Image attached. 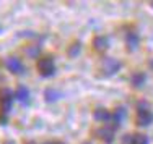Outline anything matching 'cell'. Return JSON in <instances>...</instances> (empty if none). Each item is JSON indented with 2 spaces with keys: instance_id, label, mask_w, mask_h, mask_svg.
<instances>
[{
  "instance_id": "1",
  "label": "cell",
  "mask_w": 153,
  "mask_h": 144,
  "mask_svg": "<svg viewBox=\"0 0 153 144\" xmlns=\"http://www.w3.org/2000/svg\"><path fill=\"white\" fill-rule=\"evenodd\" d=\"M38 70L42 76H52L56 73V65H54V60L51 57H42L38 62Z\"/></svg>"
},
{
  "instance_id": "2",
  "label": "cell",
  "mask_w": 153,
  "mask_h": 144,
  "mask_svg": "<svg viewBox=\"0 0 153 144\" xmlns=\"http://www.w3.org/2000/svg\"><path fill=\"white\" fill-rule=\"evenodd\" d=\"M101 70H103L104 75L111 76V75L117 73V71L121 70V62L116 60V58H111V57H106V58H103V62H101Z\"/></svg>"
},
{
  "instance_id": "3",
  "label": "cell",
  "mask_w": 153,
  "mask_h": 144,
  "mask_svg": "<svg viewBox=\"0 0 153 144\" xmlns=\"http://www.w3.org/2000/svg\"><path fill=\"white\" fill-rule=\"evenodd\" d=\"M13 96H15V94H13L10 89H3V91L0 92V109H2L3 113L10 112V109H12Z\"/></svg>"
},
{
  "instance_id": "4",
  "label": "cell",
  "mask_w": 153,
  "mask_h": 144,
  "mask_svg": "<svg viewBox=\"0 0 153 144\" xmlns=\"http://www.w3.org/2000/svg\"><path fill=\"white\" fill-rule=\"evenodd\" d=\"M153 123V113L150 110H138L137 112V125L138 126H150Z\"/></svg>"
},
{
  "instance_id": "5",
  "label": "cell",
  "mask_w": 153,
  "mask_h": 144,
  "mask_svg": "<svg viewBox=\"0 0 153 144\" xmlns=\"http://www.w3.org/2000/svg\"><path fill=\"white\" fill-rule=\"evenodd\" d=\"M5 65H7V68H8L12 73H15V75H21V73H23V70H25L21 60L16 58V57H8L7 62H5Z\"/></svg>"
},
{
  "instance_id": "6",
  "label": "cell",
  "mask_w": 153,
  "mask_h": 144,
  "mask_svg": "<svg viewBox=\"0 0 153 144\" xmlns=\"http://www.w3.org/2000/svg\"><path fill=\"white\" fill-rule=\"evenodd\" d=\"M127 117V110L124 109V107H117V109L114 110V113H112V129L117 128L119 125H122V121L126 120Z\"/></svg>"
},
{
  "instance_id": "7",
  "label": "cell",
  "mask_w": 153,
  "mask_h": 144,
  "mask_svg": "<svg viewBox=\"0 0 153 144\" xmlns=\"http://www.w3.org/2000/svg\"><path fill=\"white\" fill-rule=\"evenodd\" d=\"M96 134H98V138L103 139L104 143H112V139H114V129L111 126H103L96 131Z\"/></svg>"
},
{
  "instance_id": "8",
  "label": "cell",
  "mask_w": 153,
  "mask_h": 144,
  "mask_svg": "<svg viewBox=\"0 0 153 144\" xmlns=\"http://www.w3.org/2000/svg\"><path fill=\"white\" fill-rule=\"evenodd\" d=\"M93 47L94 50H98V52H104L108 47H109V41L106 36H96V37L93 39Z\"/></svg>"
},
{
  "instance_id": "9",
  "label": "cell",
  "mask_w": 153,
  "mask_h": 144,
  "mask_svg": "<svg viewBox=\"0 0 153 144\" xmlns=\"http://www.w3.org/2000/svg\"><path fill=\"white\" fill-rule=\"evenodd\" d=\"M15 97L20 100L21 104H25V105H26V104L30 102V91H28V88L20 86V88L16 89V92H15Z\"/></svg>"
},
{
  "instance_id": "10",
  "label": "cell",
  "mask_w": 153,
  "mask_h": 144,
  "mask_svg": "<svg viewBox=\"0 0 153 144\" xmlns=\"http://www.w3.org/2000/svg\"><path fill=\"white\" fill-rule=\"evenodd\" d=\"M126 42H127V49L129 50H135L138 47V36H137V32L130 31L129 34H127V37H126Z\"/></svg>"
},
{
  "instance_id": "11",
  "label": "cell",
  "mask_w": 153,
  "mask_h": 144,
  "mask_svg": "<svg viewBox=\"0 0 153 144\" xmlns=\"http://www.w3.org/2000/svg\"><path fill=\"white\" fill-rule=\"evenodd\" d=\"M44 99L47 100V102H56V100L60 99V92L57 91V89L49 88V89H46V91H44Z\"/></svg>"
},
{
  "instance_id": "12",
  "label": "cell",
  "mask_w": 153,
  "mask_h": 144,
  "mask_svg": "<svg viewBox=\"0 0 153 144\" xmlns=\"http://www.w3.org/2000/svg\"><path fill=\"white\" fill-rule=\"evenodd\" d=\"M93 117H94V120H98V121H108L109 120V112L106 109H103V107H100V109H96L93 112Z\"/></svg>"
},
{
  "instance_id": "13",
  "label": "cell",
  "mask_w": 153,
  "mask_h": 144,
  "mask_svg": "<svg viewBox=\"0 0 153 144\" xmlns=\"http://www.w3.org/2000/svg\"><path fill=\"white\" fill-rule=\"evenodd\" d=\"M145 80H147L145 73H135V75H132V78H130V83H132L134 88H142Z\"/></svg>"
},
{
  "instance_id": "14",
  "label": "cell",
  "mask_w": 153,
  "mask_h": 144,
  "mask_svg": "<svg viewBox=\"0 0 153 144\" xmlns=\"http://www.w3.org/2000/svg\"><path fill=\"white\" fill-rule=\"evenodd\" d=\"M39 45H28L26 49H25V53H26L30 58H36V57L39 55Z\"/></svg>"
},
{
  "instance_id": "15",
  "label": "cell",
  "mask_w": 153,
  "mask_h": 144,
  "mask_svg": "<svg viewBox=\"0 0 153 144\" xmlns=\"http://www.w3.org/2000/svg\"><path fill=\"white\" fill-rule=\"evenodd\" d=\"M130 144H148V138L145 134L137 133V134L132 136V143H130Z\"/></svg>"
},
{
  "instance_id": "16",
  "label": "cell",
  "mask_w": 153,
  "mask_h": 144,
  "mask_svg": "<svg viewBox=\"0 0 153 144\" xmlns=\"http://www.w3.org/2000/svg\"><path fill=\"white\" fill-rule=\"evenodd\" d=\"M80 50H82V44H80V42H74V44L70 45V47H68V55L70 57H76L80 53Z\"/></svg>"
},
{
  "instance_id": "17",
  "label": "cell",
  "mask_w": 153,
  "mask_h": 144,
  "mask_svg": "<svg viewBox=\"0 0 153 144\" xmlns=\"http://www.w3.org/2000/svg\"><path fill=\"white\" fill-rule=\"evenodd\" d=\"M0 123H2V125H5V123H7V117H5V113H0Z\"/></svg>"
},
{
  "instance_id": "18",
  "label": "cell",
  "mask_w": 153,
  "mask_h": 144,
  "mask_svg": "<svg viewBox=\"0 0 153 144\" xmlns=\"http://www.w3.org/2000/svg\"><path fill=\"white\" fill-rule=\"evenodd\" d=\"M5 144H16V143H13V141H7Z\"/></svg>"
},
{
  "instance_id": "19",
  "label": "cell",
  "mask_w": 153,
  "mask_h": 144,
  "mask_svg": "<svg viewBox=\"0 0 153 144\" xmlns=\"http://www.w3.org/2000/svg\"><path fill=\"white\" fill-rule=\"evenodd\" d=\"M150 67L153 68V60H150Z\"/></svg>"
},
{
  "instance_id": "20",
  "label": "cell",
  "mask_w": 153,
  "mask_h": 144,
  "mask_svg": "<svg viewBox=\"0 0 153 144\" xmlns=\"http://www.w3.org/2000/svg\"><path fill=\"white\" fill-rule=\"evenodd\" d=\"M150 5H152V8H153V2H152V3H150Z\"/></svg>"
},
{
  "instance_id": "21",
  "label": "cell",
  "mask_w": 153,
  "mask_h": 144,
  "mask_svg": "<svg viewBox=\"0 0 153 144\" xmlns=\"http://www.w3.org/2000/svg\"><path fill=\"white\" fill-rule=\"evenodd\" d=\"M44 144H52V143H44Z\"/></svg>"
},
{
  "instance_id": "22",
  "label": "cell",
  "mask_w": 153,
  "mask_h": 144,
  "mask_svg": "<svg viewBox=\"0 0 153 144\" xmlns=\"http://www.w3.org/2000/svg\"><path fill=\"white\" fill-rule=\"evenodd\" d=\"M0 32H2V26H0Z\"/></svg>"
},
{
  "instance_id": "23",
  "label": "cell",
  "mask_w": 153,
  "mask_h": 144,
  "mask_svg": "<svg viewBox=\"0 0 153 144\" xmlns=\"http://www.w3.org/2000/svg\"><path fill=\"white\" fill-rule=\"evenodd\" d=\"M85 144H90V143H85Z\"/></svg>"
}]
</instances>
